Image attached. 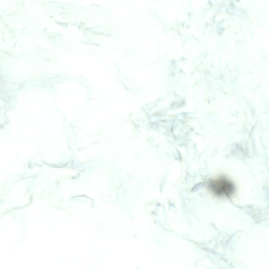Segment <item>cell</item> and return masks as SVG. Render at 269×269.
I'll list each match as a JSON object with an SVG mask.
<instances>
[{"label": "cell", "mask_w": 269, "mask_h": 269, "mask_svg": "<svg viewBox=\"0 0 269 269\" xmlns=\"http://www.w3.org/2000/svg\"><path fill=\"white\" fill-rule=\"evenodd\" d=\"M210 190L218 196H231L235 192V186L226 178L221 177L210 181L208 184Z\"/></svg>", "instance_id": "1"}]
</instances>
